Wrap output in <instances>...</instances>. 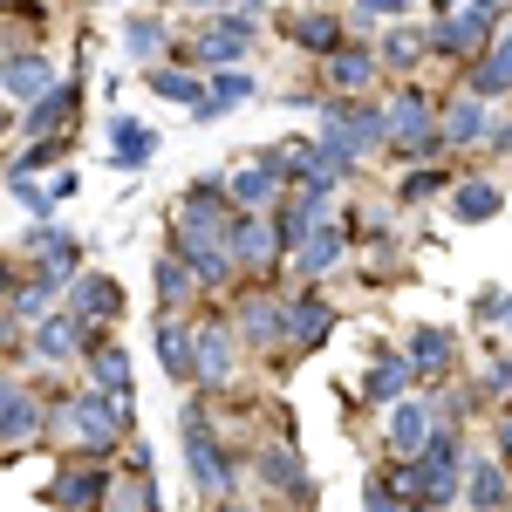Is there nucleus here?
Instances as JSON below:
<instances>
[{
    "label": "nucleus",
    "mask_w": 512,
    "mask_h": 512,
    "mask_svg": "<svg viewBox=\"0 0 512 512\" xmlns=\"http://www.w3.org/2000/svg\"><path fill=\"white\" fill-rule=\"evenodd\" d=\"M48 431H55V444H69L76 458H110L130 437V396H110V390H96V383H82V390H69L48 410Z\"/></svg>",
    "instance_id": "1"
},
{
    "label": "nucleus",
    "mask_w": 512,
    "mask_h": 512,
    "mask_svg": "<svg viewBox=\"0 0 512 512\" xmlns=\"http://www.w3.org/2000/svg\"><path fill=\"white\" fill-rule=\"evenodd\" d=\"M315 144H328V151L355 171L369 151L390 144V103H369V96H328V103H321V123H315Z\"/></svg>",
    "instance_id": "2"
},
{
    "label": "nucleus",
    "mask_w": 512,
    "mask_h": 512,
    "mask_svg": "<svg viewBox=\"0 0 512 512\" xmlns=\"http://www.w3.org/2000/svg\"><path fill=\"white\" fill-rule=\"evenodd\" d=\"M171 253H205V246H226V233H233V198H226V178H198L192 192L171 205Z\"/></svg>",
    "instance_id": "3"
},
{
    "label": "nucleus",
    "mask_w": 512,
    "mask_h": 512,
    "mask_svg": "<svg viewBox=\"0 0 512 512\" xmlns=\"http://www.w3.org/2000/svg\"><path fill=\"white\" fill-rule=\"evenodd\" d=\"M185 472H192V485L212 506L239 499V472H233V458H226V437L198 417V403H185Z\"/></svg>",
    "instance_id": "4"
},
{
    "label": "nucleus",
    "mask_w": 512,
    "mask_h": 512,
    "mask_svg": "<svg viewBox=\"0 0 512 512\" xmlns=\"http://www.w3.org/2000/svg\"><path fill=\"white\" fill-rule=\"evenodd\" d=\"M239 355H246V342H239V328L226 315L192 321V376L205 383V390H226V383H233Z\"/></svg>",
    "instance_id": "5"
},
{
    "label": "nucleus",
    "mask_w": 512,
    "mask_h": 512,
    "mask_svg": "<svg viewBox=\"0 0 512 512\" xmlns=\"http://www.w3.org/2000/svg\"><path fill=\"white\" fill-rule=\"evenodd\" d=\"M383 151H396V158L424 164L431 151H444V137H437V103L424 96V89H403L390 103V144Z\"/></svg>",
    "instance_id": "6"
},
{
    "label": "nucleus",
    "mask_w": 512,
    "mask_h": 512,
    "mask_svg": "<svg viewBox=\"0 0 512 512\" xmlns=\"http://www.w3.org/2000/svg\"><path fill=\"white\" fill-rule=\"evenodd\" d=\"M110 478H117V472H110L103 458H76V451H69V458L55 465V478H48V492H41V499H48L55 512H103Z\"/></svg>",
    "instance_id": "7"
},
{
    "label": "nucleus",
    "mask_w": 512,
    "mask_h": 512,
    "mask_svg": "<svg viewBox=\"0 0 512 512\" xmlns=\"http://www.w3.org/2000/svg\"><path fill=\"white\" fill-rule=\"evenodd\" d=\"M492 35H499V14H492V7H478V0H465L458 14L431 21V55H444V62H465V69H472Z\"/></svg>",
    "instance_id": "8"
},
{
    "label": "nucleus",
    "mask_w": 512,
    "mask_h": 512,
    "mask_svg": "<svg viewBox=\"0 0 512 512\" xmlns=\"http://www.w3.org/2000/svg\"><path fill=\"white\" fill-rule=\"evenodd\" d=\"M424 506H451V499H465V465H472V451H465V437L451 431V424H437V437L424 444Z\"/></svg>",
    "instance_id": "9"
},
{
    "label": "nucleus",
    "mask_w": 512,
    "mask_h": 512,
    "mask_svg": "<svg viewBox=\"0 0 512 512\" xmlns=\"http://www.w3.org/2000/svg\"><path fill=\"white\" fill-rule=\"evenodd\" d=\"M253 28H260L253 14H226V7H219V14L198 28V41L185 48V62H198V69H239L246 48H253Z\"/></svg>",
    "instance_id": "10"
},
{
    "label": "nucleus",
    "mask_w": 512,
    "mask_h": 512,
    "mask_svg": "<svg viewBox=\"0 0 512 512\" xmlns=\"http://www.w3.org/2000/svg\"><path fill=\"white\" fill-rule=\"evenodd\" d=\"M226 246H233L239 274H274L280 260H287V239H280V219H274V212H233Z\"/></svg>",
    "instance_id": "11"
},
{
    "label": "nucleus",
    "mask_w": 512,
    "mask_h": 512,
    "mask_svg": "<svg viewBox=\"0 0 512 512\" xmlns=\"http://www.w3.org/2000/svg\"><path fill=\"white\" fill-rule=\"evenodd\" d=\"M41 431H48V403H41V390L0 369V444L21 451V444H35Z\"/></svg>",
    "instance_id": "12"
},
{
    "label": "nucleus",
    "mask_w": 512,
    "mask_h": 512,
    "mask_svg": "<svg viewBox=\"0 0 512 512\" xmlns=\"http://www.w3.org/2000/svg\"><path fill=\"white\" fill-rule=\"evenodd\" d=\"M226 198H233V212H274L280 198H287L280 158L274 151H267V158H239L233 171H226Z\"/></svg>",
    "instance_id": "13"
},
{
    "label": "nucleus",
    "mask_w": 512,
    "mask_h": 512,
    "mask_svg": "<svg viewBox=\"0 0 512 512\" xmlns=\"http://www.w3.org/2000/svg\"><path fill=\"white\" fill-rule=\"evenodd\" d=\"M89 342H96V328H89V321H76L69 308H55V315H41L35 328H28V355H35L41 369H62V362L89 355Z\"/></svg>",
    "instance_id": "14"
},
{
    "label": "nucleus",
    "mask_w": 512,
    "mask_h": 512,
    "mask_svg": "<svg viewBox=\"0 0 512 512\" xmlns=\"http://www.w3.org/2000/svg\"><path fill=\"white\" fill-rule=\"evenodd\" d=\"M226 321L239 328V342H246V349H287V301H280V294L246 287Z\"/></svg>",
    "instance_id": "15"
},
{
    "label": "nucleus",
    "mask_w": 512,
    "mask_h": 512,
    "mask_svg": "<svg viewBox=\"0 0 512 512\" xmlns=\"http://www.w3.org/2000/svg\"><path fill=\"white\" fill-rule=\"evenodd\" d=\"M437 403L431 396H403V403H390V424H383V444H390V458H424V444L437 437Z\"/></svg>",
    "instance_id": "16"
},
{
    "label": "nucleus",
    "mask_w": 512,
    "mask_h": 512,
    "mask_svg": "<svg viewBox=\"0 0 512 512\" xmlns=\"http://www.w3.org/2000/svg\"><path fill=\"white\" fill-rule=\"evenodd\" d=\"M321 82H328V96H369L383 82V55L369 41H342L335 55H321Z\"/></svg>",
    "instance_id": "17"
},
{
    "label": "nucleus",
    "mask_w": 512,
    "mask_h": 512,
    "mask_svg": "<svg viewBox=\"0 0 512 512\" xmlns=\"http://www.w3.org/2000/svg\"><path fill=\"white\" fill-rule=\"evenodd\" d=\"M492 130H499V123H492V103L472 96V89H465L458 103H444V110H437V137H444V151H485V144H492Z\"/></svg>",
    "instance_id": "18"
},
{
    "label": "nucleus",
    "mask_w": 512,
    "mask_h": 512,
    "mask_svg": "<svg viewBox=\"0 0 512 512\" xmlns=\"http://www.w3.org/2000/svg\"><path fill=\"white\" fill-rule=\"evenodd\" d=\"M465 89H472V96H485V103L512 96V14L499 21V35L485 41V55L465 69Z\"/></svg>",
    "instance_id": "19"
},
{
    "label": "nucleus",
    "mask_w": 512,
    "mask_h": 512,
    "mask_svg": "<svg viewBox=\"0 0 512 512\" xmlns=\"http://www.w3.org/2000/svg\"><path fill=\"white\" fill-rule=\"evenodd\" d=\"M62 308H69L76 321H89V328H110V321L123 315V287L110 274H76L69 294H62Z\"/></svg>",
    "instance_id": "20"
},
{
    "label": "nucleus",
    "mask_w": 512,
    "mask_h": 512,
    "mask_svg": "<svg viewBox=\"0 0 512 512\" xmlns=\"http://www.w3.org/2000/svg\"><path fill=\"white\" fill-rule=\"evenodd\" d=\"M328 335H335V308L321 301L315 287H301V294L287 301V349H294V355H308V349H321Z\"/></svg>",
    "instance_id": "21"
},
{
    "label": "nucleus",
    "mask_w": 512,
    "mask_h": 512,
    "mask_svg": "<svg viewBox=\"0 0 512 512\" xmlns=\"http://www.w3.org/2000/svg\"><path fill=\"white\" fill-rule=\"evenodd\" d=\"M342 253H349V233H342L335 219H321L315 233L294 246V274H301V287H315L321 274H335V267H342Z\"/></svg>",
    "instance_id": "22"
},
{
    "label": "nucleus",
    "mask_w": 512,
    "mask_h": 512,
    "mask_svg": "<svg viewBox=\"0 0 512 512\" xmlns=\"http://www.w3.org/2000/svg\"><path fill=\"white\" fill-rule=\"evenodd\" d=\"M403 355L417 362V383H424V390H437V383L458 369V335H451V328H417V335L403 342Z\"/></svg>",
    "instance_id": "23"
},
{
    "label": "nucleus",
    "mask_w": 512,
    "mask_h": 512,
    "mask_svg": "<svg viewBox=\"0 0 512 512\" xmlns=\"http://www.w3.org/2000/svg\"><path fill=\"white\" fill-rule=\"evenodd\" d=\"M62 294H69V280L41 267V274H21V280H14L7 308H14V321H21V328H35L41 315H55V308H62Z\"/></svg>",
    "instance_id": "24"
},
{
    "label": "nucleus",
    "mask_w": 512,
    "mask_h": 512,
    "mask_svg": "<svg viewBox=\"0 0 512 512\" xmlns=\"http://www.w3.org/2000/svg\"><path fill=\"white\" fill-rule=\"evenodd\" d=\"M253 472H260V485L287 492L294 506L315 499V492H308V472H301V458H294V444H260V451H253Z\"/></svg>",
    "instance_id": "25"
},
{
    "label": "nucleus",
    "mask_w": 512,
    "mask_h": 512,
    "mask_svg": "<svg viewBox=\"0 0 512 512\" xmlns=\"http://www.w3.org/2000/svg\"><path fill=\"white\" fill-rule=\"evenodd\" d=\"M76 103H82L76 82H55V89H48L41 103H28V110H21V130H28L35 144H41V137H62V130L76 123Z\"/></svg>",
    "instance_id": "26"
},
{
    "label": "nucleus",
    "mask_w": 512,
    "mask_h": 512,
    "mask_svg": "<svg viewBox=\"0 0 512 512\" xmlns=\"http://www.w3.org/2000/svg\"><path fill=\"white\" fill-rule=\"evenodd\" d=\"M410 383H417V362H410L403 349L376 355V362L362 369V396H369V403H383V410H390V403H403V396H410Z\"/></svg>",
    "instance_id": "27"
},
{
    "label": "nucleus",
    "mask_w": 512,
    "mask_h": 512,
    "mask_svg": "<svg viewBox=\"0 0 512 512\" xmlns=\"http://www.w3.org/2000/svg\"><path fill=\"white\" fill-rule=\"evenodd\" d=\"M287 41H294V48H308V55H335V48H342V21H335V14H328V7H301V14H287Z\"/></svg>",
    "instance_id": "28"
},
{
    "label": "nucleus",
    "mask_w": 512,
    "mask_h": 512,
    "mask_svg": "<svg viewBox=\"0 0 512 512\" xmlns=\"http://www.w3.org/2000/svg\"><path fill=\"white\" fill-rule=\"evenodd\" d=\"M151 158H158V130L137 117H110V164L117 171H144Z\"/></svg>",
    "instance_id": "29"
},
{
    "label": "nucleus",
    "mask_w": 512,
    "mask_h": 512,
    "mask_svg": "<svg viewBox=\"0 0 512 512\" xmlns=\"http://www.w3.org/2000/svg\"><path fill=\"white\" fill-rule=\"evenodd\" d=\"M55 89V62L48 55H7V82H0V96H14V103H41Z\"/></svg>",
    "instance_id": "30"
},
{
    "label": "nucleus",
    "mask_w": 512,
    "mask_h": 512,
    "mask_svg": "<svg viewBox=\"0 0 512 512\" xmlns=\"http://www.w3.org/2000/svg\"><path fill=\"white\" fill-rule=\"evenodd\" d=\"M89 383L110 390V396L137 390V383H130V349H123L117 335H96V342H89Z\"/></svg>",
    "instance_id": "31"
},
{
    "label": "nucleus",
    "mask_w": 512,
    "mask_h": 512,
    "mask_svg": "<svg viewBox=\"0 0 512 512\" xmlns=\"http://www.w3.org/2000/svg\"><path fill=\"white\" fill-rule=\"evenodd\" d=\"M465 499H472V512H506V506H512L506 465H499V458H478V451H472V465H465Z\"/></svg>",
    "instance_id": "32"
},
{
    "label": "nucleus",
    "mask_w": 512,
    "mask_h": 512,
    "mask_svg": "<svg viewBox=\"0 0 512 512\" xmlns=\"http://www.w3.org/2000/svg\"><path fill=\"white\" fill-rule=\"evenodd\" d=\"M151 287H158V308H164V315H178L185 301H198V274L185 267V253H171V246H164L158 267H151Z\"/></svg>",
    "instance_id": "33"
},
{
    "label": "nucleus",
    "mask_w": 512,
    "mask_h": 512,
    "mask_svg": "<svg viewBox=\"0 0 512 512\" xmlns=\"http://www.w3.org/2000/svg\"><path fill=\"white\" fill-rule=\"evenodd\" d=\"M151 335H158V362H164V376H171V383H198V376H192V321L164 315Z\"/></svg>",
    "instance_id": "34"
},
{
    "label": "nucleus",
    "mask_w": 512,
    "mask_h": 512,
    "mask_svg": "<svg viewBox=\"0 0 512 512\" xmlns=\"http://www.w3.org/2000/svg\"><path fill=\"white\" fill-rule=\"evenodd\" d=\"M499 205H506V192H499L492 178H458V185H451V219H465V226L499 219Z\"/></svg>",
    "instance_id": "35"
},
{
    "label": "nucleus",
    "mask_w": 512,
    "mask_h": 512,
    "mask_svg": "<svg viewBox=\"0 0 512 512\" xmlns=\"http://www.w3.org/2000/svg\"><path fill=\"white\" fill-rule=\"evenodd\" d=\"M376 55H383V69H396V76H417V62L431 55V35H424V28H410V21H396Z\"/></svg>",
    "instance_id": "36"
},
{
    "label": "nucleus",
    "mask_w": 512,
    "mask_h": 512,
    "mask_svg": "<svg viewBox=\"0 0 512 512\" xmlns=\"http://www.w3.org/2000/svg\"><path fill=\"white\" fill-rule=\"evenodd\" d=\"M35 253H41V267H48V274H62V280H76V274H82L76 239L62 233L55 219H41V226H35Z\"/></svg>",
    "instance_id": "37"
},
{
    "label": "nucleus",
    "mask_w": 512,
    "mask_h": 512,
    "mask_svg": "<svg viewBox=\"0 0 512 512\" xmlns=\"http://www.w3.org/2000/svg\"><path fill=\"white\" fill-rule=\"evenodd\" d=\"M103 512H158V478H151V472L110 478V499H103Z\"/></svg>",
    "instance_id": "38"
},
{
    "label": "nucleus",
    "mask_w": 512,
    "mask_h": 512,
    "mask_svg": "<svg viewBox=\"0 0 512 512\" xmlns=\"http://www.w3.org/2000/svg\"><path fill=\"white\" fill-rule=\"evenodd\" d=\"M123 48H130L144 69H151L164 48H171V35H164V21H151V14H130V21H123Z\"/></svg>",
    "instance_id": "39"
},
{
    "label": "nucleus",
    "mask_w": 512,
    "mask_h": 512,
    "mask_svg": "<svg viewBox=\"0 0 512 512\" xmlns=\"http://www.w3.org/2000/svg\"><path fill=\"white\" fill-rule=\"evenodd\" d=\"M451 185H458V171H444V164H431V171H424V164H410V171H403V185H396V198H403V205H424V198L451 192Z\"/></svg>",
    "instance_id": "40"
},
{
    "label": "nucleus",
    "mask_w": 512,
    "mask_h": 512,
    "mask_svg": "<svg viewBox=\"0 0 512 512\" xmlns=\"http://www.w3.org/2000/svg\"><path fill=\"white\" fill-rule=\"evenodd\" d=\"M144 82H151V89H158V96H171V103H205V82L198 76H185V69H144Z\"/></svg>",
    "instance_id": "41"
},
{
    "label": "nucleus",
    "mask_w": 512,
    "mask_h": 512,
    "mask_svg": "<svg viewBox=\"0 0 512 512\" xmlns=\"http://www.w3.org/2000/svg\"><path fill=\"white\" fill-rule=\"evenodd\" d=\"M383 485H390L403 506H424V465H417V458H390V465H383Z\"/></svg>",
    "instance_id": "42"
},
{
    "label": "nucleus",
    "mask_w": 512,
    "mask_h": 512,
    "mask_svg": "<svg viewBox=\"0 0 512 512\" xmlns=\"http://www.w3.org/2000/svg\"><path fill=\"white\" fill-rule=\"evenodd\" d=\"M362 512H410V506L396 499V492L383 485V478H369V492H362Z\"/></svg>",
    "instance_id": "43"
},
{
    "label": "nucleus",
    "mask_w": 512,
    "mask_h": 512,
    "mask_svg": "<svg viewBox=\"0 0 512 512\" xmlns=\"http://www.w3.org/2000/svg\"><path fill=\"white\" fill-rule=\"evenodd\" d=\"M485 390L499 396V403H512V355H499V362L485 369Z\"/></svg>",
    "instance_id": "44"
},
{
    "label": "nucleus",
    "mask_w": 512,
    "mask_h": 512,
    "mask_svg": "<svg viewBox=\"0 0 512 512\" xmlns=\"http://www.w3.org/2000/svg\"><path fill=\"white\" fill-rule=\"evenodd\" d=\"M499 465H512V403H506V417H499V451H492Z\"/></svg>",
    "instance_id": "45"
},
{
    "label": "nucleus",
    "mask_w": 512,
    "mask_h": 512,
    "mask_svg": "<svg viewBox=\"0 0 512 512\" xmlns=\"http://www.w3.org/2000/svg\"><path fill=\"white\" fill-rule=\"evenodd\" d=\"M410 0H362V14H403Z\"/></svg>",
    "instance_id": "46"
},
{
    "label": "nucleus",
    "mask_w": 512,
    "mask_h": 512,
    "mask_svg": "<svg viewBox=\"0 0 512 512\" xmlns=\"http://www.w3.org/2000/svg\"><path fill=\"white\" fill-rule=\"evenodd\" d=\"M424 7H431V21H444V14H458L465 0H424Z\"/></svg>",
    "instance_id": "47"
},
{
    "label": "nucleus",
    "mask_w": 512,
    "mask_h": 512,
    "mask_svg": "<svg viewBox=\"0 0 512 512\" xmlns=\"http://www.w3.org/2000/svg\"><path fill=\"white\" fill-rule=\"evenodd\" d=\"M14 280H21V274H14V267H7V260H0V301H7V294H14Z\"/></svg>",
    "instance_id": "48"
},
{
    "label": "nucleus",
    "mask_w": 512,
    "mask_h": 512,
    "mask_svg": "<svg viewBox=\"0 0 512 512\" xmlns=\"http://www.w3.org/2000/svg\"><path fill=\"white\" fill-rule=\"evenodd\" d=\"M219 512H260V506H253V499H226Z\"/></svg>",
    "instance_id": "49"
},
{
    "label": "nucleus",
    "mask_w": 512,
    "mask_h": 512,
    "mask_svg": "<svg viewBox=\"0 0 512 512\" xmlns=\"http://www.w3.org/2000/svg\"><path fill=\"white\" fill-rule=\"evenodd\" d=\"M499 328H506V335H512V294H506V308H499Z\"/></svg>",
    "instance_id": "50"
},
{
    "label": "nucleus",
    "mask_w": 512,
    "mask_h": 512,
    "mask_svg": "<svg viewBox=\"0 0 512 512\" xmlns=\"http://www.w3.org/2000/svg\"><path fill=\"white\" fill-rule=\"evenodd\" d=\"M7 130H14V110H7V103H0V137H7Z\"/></svg>",
    "instance_id": "51"
},
{
    "label": "nucleus",
    "mask_w": 512,
    "mask_h": 512,
    "mask_svg": "<svg viewBox=\"0 0 512 512\" xmlns=\"http://www.w3.org/2000/svg\"><path fill=\"white\" fill-rule=\"evenodd\" d=\"M478 7H492V14H499V7H512V0H478Z\"/></svg>",
    "instance_id": "52"
},
{
    "label": "nucleus",
    "mask_w": 512,
    "mask_h": 512,
    "mask_svg": "<svg viewBox=\"0 0 512 512\" xmlns=\"http://www.w3.org/2000/svg\"><path fill=\"white\" fill-rule=\"evenodd\" d=\"M0 82H7V55H0Z\"/></svg>",
    "instance_id": "53"
},
{
    "label": "nucleus",
    "mask_w": 512,
    "mask_h": 512,
    "mask_svg": "<svg viewBox=\"0 0 512 512\" xmlns=\"http://www.w3.org/2000/svg\"><path fill=\"white\" fill-rule=\"evenodd\" d=\"M410 512H437V506H410Z\"/></svg>",
    "instance_id": "54"
}]
</instances>
